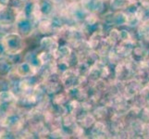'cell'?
I'll return each instance as SVG.
<instances>
[{"label":"cell","instance_id":"obj_1","mask_svg":"<svg viewBox=\"0 0 149 139\" xmlns=\"http://www.w3.org/2000/svg\"><path fill=\"white\" fill-rule=\"evenodd\" d=\"M83 7L91 12H98L103 8L102 0H83Z\"/></svg>","mask_w":149,"mask_h":139},{"label":"cell","instance_id":"obj_2","mask_svg":"<svg viewBox=\"0 0 149 139\" xmlns=\"http://www.w3.org/2000/svg\"><path fill=\"white\" fill-rule=\"evenodd\" d=\"M111 22L114 25H127V14L123 12H118L112 15Z\"/></svg>","mask_w":149,"mask_h":139},{"label":"cell","instance_id":"obj_3","mask_svg":"<svg viewBox=\"0 0 149 139\" xmlns=\"http://www.w3.org/2000/svg\"><path fill=\"white\" fill-rule=\"evenodd\" d=\"M130 4L129 0H111V8L114 9H124Z\"/></svg>","mask_w":149,"mask_h":139},{"label":"cell","instance_id":"obj_4","mask_svg":"<svg viewBox=\"0 0 149 139\" xmlns=\"http://www.w3.org/2000/svg\"><path fill=\"white\" fill-rule=\"evenodd\" d=\"M95 122V119L93 115L90 114H84L81 118V125L84 127H90Z\"/></svg>","mask_w":149,"mask_h":139},{"label":"cell","instance_id":"obj_5","mask_svg":"<svg viewBox=\"0 0 149 139\" xmlns=\"http://www.w3.org/2000/svg\"><path fill=\"white\" fill-rule=\"evenodd\" d=\"M120 39L122 41H129L131 40V34L127 31H120Z\"/></svg>","mask_w":149,"mask_h":139},{"label":"cell","instance_id":"obj_6","mask_svg":"<svg viewBox=\"0 0 149 139\" xmlns=\"http://www.w3.org/2000/svg\"><path fill=\"white\" fill-rule=\"evenodd\" d=\"M143 37H145L146 39H147L148 41H149V30L147 31V32L146 33V34L145 35H143Z\"/></svg>","mask_w":149,"mask_h":139},{"label":"cell","instance_id":"obj_7","mask_svg":"<svg viewBox=\"0 0 149 139\" xmlns=\"http://www.w3.org/2000/svg\"><path fill=\"white\" fill-rule=\"evenodd\" d=\"M146 59H148V60H149V50L147 51V53H146Z\"/></svg>","mask_w":149,"mask_h":139}]
</instances>
